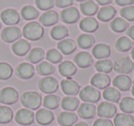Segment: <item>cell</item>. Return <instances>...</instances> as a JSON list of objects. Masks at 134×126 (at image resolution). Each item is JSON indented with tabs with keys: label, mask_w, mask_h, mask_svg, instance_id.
<instances>
[{
	"label": "cell",
	"mask_w": 134,
	"mask_h": 126,
	"mask_svg": "<svg viewBox=\"0 0 134 126\" xmlns=\"http://www.w3.org/2000/svg\"><path fill=\"white\" fill-rule=\"evenodd\" d=\"M44 30L39 22L31 21L26 24L23 28V36L30 41H38L43 36Z\"/></svg>",
	"instance_id": "obj_1"
},
{
	"label": "cell",
	"mask_w": 134,
	"mask_h": 126,
	"mask_svg": "<svg viewBox=\"0 0 134 126\" xmlns=\"http://www.w3.org/2000/svg\"><path fill=\"white\" fill-rule=\"evenodd\" d=\"M21 103L25 108L33 111V109H38L41 105L42 102V98L41 94L34 91H29L25 92L20 98Z\"/></svg>",
	"instance_id": "obj_2"
},
{
	"label": "cell",
	"mask_w": 134,
	"mask_h": 126,
	"mask_svg": "<svg viewBox=\"0 0 134 126\" xmlns=\"http://www.w3.org/2000/svg\"><path fill=\"white\" fill-rule=\"evenodd\" d=\"M79 98L87 103H97L100 99V92L93 86H86L79 92Z\"/></svg>",
	"instance_id": "obj_3"
},
{
	"label": "cell",
	"mask_w": 134,
	"mask_h": 126,
	"mask_svg": "<svg viewBox=\"0 0 134 126\" xmlns=\"http://www.w3.org/2000/svg\"><path fill=\"white\" fill-rule=\"evenodd\" d=\"M114 70L117 73L120 75H126L130 74V72H132L134 68V64L133 61L130 59L128 56H125V57H121L119 59H118L115 62L113 65Z\"/></svg>",
	"instance_id": "obj_4"
},
{
	"label": "cell",
	"mask_w": 134,
	"mask_h": 126,
	"mask_svg": "<svg viewBox=\"0 0 134 126\" xmlns=\"http://www.w3.org/2000/svg\"><path fill=\"white\" fill-rule=\"evenodd\" d=\"M38 86H39V88L43 93L50 95L58 90L59 83L52 76H46V77H43L42 79L40 80Z\"/></svg>",
	"instance_id": "obj_5"
},
{
	"label": "cell",
	"mask_w": 134,
	"mask_h": 126,
	"mask_svg": "<svg viewBox=\"0 0 134 126\" xmlns=\"http://www.w3.org/2000/svg\"><path fill=\"white\" fill-rule=\"evenodd\" d=\"M19 98V93L15 88L7 87L0 91V102L6 105H11L17 102Z\"/></svg>",
	"instance_id": "obj_6"
},
{
	"label": "cell",
	"mask_w": 134,
	"mask_h": 126,
	"mask_svg": "<svg viewBox=\"0 0 134 126\" xmlns=\"http://www.w3.org/2000/svg\"><path fill=\"white\" fill-rule=\"evenodd\" d=\"M97 111V113L99 117L104 119H108L115 116L116 113H117V108H116L115 105H113V103L105 101L101 102L99 104Z\"/></svg>",
	"instance_id": "obj_7"
},
{
	"label": "cell",
	"mask_w": 134,
	"mask_h": 126,
	"mask_svg": "<svg viewBox=\"0 0 134 126\" xmlns=\"http://www.w3.org/2000/svg\"><path fill=\"white\" fill-rule=\"evenodd\" d=\"M21 35H22L21 30L18 27L10 26L7 27L3 30L2 33H1V38L6 43H14V41H18L21 37Z\"/></svg>",
	"instance_id": "obj_8"
},
{
	"label": "cell",
	"mask_w": 134,
	"mask_h": 126,
	"mask_svg": "<svg viewBox=\"0 0 134 126\" xmlns=\"http://www.w3.org/2000/svg\"><path fill=\"white\" fill-rule=\"evenodd\" d=\"M79 18H80V14L77 8L75 7H69V8H64L61 13L62 20L67 24H74L78 20Z\"/></svg>",
	"instance_id": "obj_9"
},
{
	"label": "cell",
	"mask_w": 134,
	"mask_h": 126,
	"mask_svg": "<svg viewBox=\"0 0 134 126\" xmlns=\"http://www.w3.org/2000/svg\"><path fill=\"white\" fill-rule=\"evenodd\" d=\"M15 120L21 125H30L34 122V113L29 109H21L17 112Z\"/></svg>",
	"instance_id": "obj_10"
},
{
	"label": "cell",
	"mask_w": 134,
	"mask_h": 126,
	"mask_svg": "<svg viewBox=\"0 0 134 126\" xmlns=\"http://www.w3.org/2000/svg\"><path fill=\"white\" fill-rule=\"evenodd\" d=\"M62 90L63 93L68 96H75L78 94L80 91V86L78 83L71 79V77H68L67 79H63L61 82Z\"/></svg>",
	"instance_id": "obj_11"
},
{
	"label": "cell",
	"mask_w": 134,
	"mask_h": 126,
	"mask_svg": "<svg viewBox=\"0 0 134 126\" xmlns=\"http://www.w3.org/2000/svg\"><path fill=\"white\" fill-rule=\"evenodd\" d=\"M1 19L5 24L14 26L19 22L20 17L17 10L13 9V8H8L1 13Z\"/></svg>",
	"instance_id": "obj_12"
},
{
	"label": "cell",
	"mask_w": 134,
	"mask_h": 126,
	"mask_svg": "<svg viewBox=\"0 0 134 126\" xmlns=\"http://www.w3.org/2000/svg\"><path fill=\"white\" fill-rule=\"evenodd\" d=\"M110 77L107 74L97 73L91 78V85L97 89H105L110 85Z\"/></svg>",
	"instance_id": "obj_13"
},
{
	"label": "cell",
	"mask_w": 134,
	"mask_h": 126,
	"mask_svg": "<svg viewBox=\"0 0 134 126\" xmlns=\"http://www.w3.org/2000/svg\"><path fill=\"white\" fill-rule=\"evenodd\" d=\"M16 74L22 79H30L35 74V68L31 64L22 63L16 68Z\"/></svg>",
	"instance_id": "obj_14"
},
{
	"label": "cell",
	"mask_w": 134,
	"mask_h": 126,
	"mask_svg": "<svg viewBox=\"0 0 134 126\" xmlns=\"http://www.w3.org/2000/svg\"><path fill=\"white\" fill-rule=\"evenodd\" d=\"M36 120L41 125H48L54 120V114L52 111L47 109H41L36 112Z\"/></svg>",
	"instance_id": "obj_15"
},
{
	"label": "cell",
	"mask_w": 134,
	"mask_h": 126,
	"mask_svg": "<svg viewBox=\"0 0 134 126\" xmlns=\"http://www.w3.org/2000/svg\"><path fill=\"white\" fill-rule=\"evenodd\" d=\"M78 116L72 111H63L58 116V122L61 126H73L76 123Z\"/></svg>",
	"instance_id": "obj_16"
},
{
	"label": "cell",
	"mask_w": 134,
	"mask_h": 126,
	"mask_svg": "<svg viewBox=\"0 0 134 126\" xmlns=\"http://www.w3.org/2000/svg\"><path fill=\"white\" fill-rule=\"evenodd\" d=\"M131 84L132 81L130 77L126 75H119L113 79V86L118 90L128 91L131 87Z\"/></svg>",
	"instance_id": "obj_17"
},
{
	"label": "cell",
	"mask_w": 134,
	"mask_h": 126,
	"mask_svg": "<svg viewBox=\"0 0 134 126\" xmlns=\"http://www.w3.org/2000/svg\"><path fill=\"white\" fill-rule=\"evenodd\" d=\"M77 113L82 119H92L97 113V108L92 103H83L79 106Z\"/></svg>",
	"instance_id": "obj_18"
},
{
	"label": "cell",
	"mask_w": 134,
	"mask_h": 126,
	"mask_svg": "<svg viewBox=\"0 0 134 126\" xmlns=\"http://www.w3.org/2000/svg\"><path fill=\"white\" fill-rule=\"evenodd\" d=\"M59 21V15L54 10H47L40 17V23L43 26H52Z\"/></svg>",
	"instance_id": "obj_19"
},
{
	"label": "cell",
	"mask_w": 134,
	"mask_h": 126,
	"mask_svg": "<svg viewBox=\"0 0 134 126\" xmlns=\"http://www.w3.org/2000/svg\"><path fill=\"white\" fill-rule=\"evenodd\" d=\"M77 66L81 68H87L93 63V57L87 52H80L74 58Z\"/></svg>",
	"instance_id": "obj_20"
},
{
	"label": "cell",
	"mask_w": 134,
	"mask_h": 126,
	"mask_svg": "<svg viewBox=\"0 0 134 126\" xmlns=\"http://www.w3.org/2000/svg\"><path fill=\"white\" fill-rule=\"evenodd\" d=\"M30 50V43L26 40H18L12 45V51L19 56H24Z\"/></svg>",
	"instance_id": "obj_21"
},
{
	"label": "cell",
	"mask_w": 134,
	"mask_h": 126,
	"mask_svg": "<svg viewBox=\"0 0 134 126\" xmlns=\"http://www.w3.org/2000/svg\"><path fill=\"white\" fill-rule=\"evenodd\" d=\"M80 29L83 32H88V33H92V32H95L96 30L98 29V22L96 19L91 17H87L83 19L80 21V24H79Z\"/></svg>",
	"instance_id": "obj_22"
},
{
	"label": "cell",
	"mask_w": 134,
	"mask_h": 126,
	"mask_svg": "<svg viewBox=\"0 0 134 126\" xmlns=\"http://www.w3.org/2000/svg\"><path fill=\"white\" fill-rule=\"evenodd\" d=\"M110 52H111L110 47L107 44H104V43H98L92 50L93 56L99 60L107 59L110 55Z\"/></svg>",
	"instance_id": "obj_23"
},
{
	"label": "cell",
	"mask_w": 134,
	"mask_h": 126,
	"mask_svg": "<svg viewBox=\"0 0 134 126\" xmlns=\"http://www.w3.org/2000/svg\"><path fill=\"white\" fill-rule=\"evenodd\" d=\"M58 49L63 54H71L76 50V43L71 39H63L57 44Z\"/></svg>",
	"instance_id": "obj_24"
},
{
	"label": "cell",
	"mask_w": 134,
	"mask_h": 126,
	"mask_svg": "<svg viewBox=\"0 0 134 126\" xmlns=\"http://www.w3.org/2000/svg\"><path fill=\"white\" fill-rule=\"evenodd\" d=\"M59 72L62 76H66V77H71L72 76L76 74V65L70 61L62 62L59 65Z\"/></svg>",
	"instance_id": "obj_25"
},
{
	"label": "cell",
	"mask_w": 134,
	"mask_h": 126,
	"mask_svg": "<svg viewBox=\"0 0 134 126\" xmlns=\"http://www.w3.org/2000/svg\"><path fill=\"white\" fill-rule=\"evenodd\" d=\"M115 126H134V117L127 113H119L114 118Z\"/></svg>",
	"instance_id": "obj_26"
},
{
	"label": "cell",
	"mask_w": 134,
	"mask_h": 126,
	"mask_svg": "<svg viewBox=\"0 0 134 126\" xmlns=\"http://www.w3.org/2000/svg\"><path fill=\"white\" fill-rule=\"evenodd\" d=\"M116 9L112 6H104L98 10L97 18L101 21H109L116 16Z\"/></svg>",
	"instance_id": "obj_27"
},
{
	"label": "cell",
	"mask_w": 134,
	"mask_h": 126,
	"mask_svg": "<svg viewBox=\"0 0 134 126\" xmlns=\"http://www.w3.org/2000/svg\"><path fill=\"white\" fill-rule=\"evenodd\" d=\"M80 101L77 98L74 97H65L62 99V108L66 111H75L78 109Z\"/></svg>",
	"instance_id": "obj_28"
},
{
	"label": "cell",
	"mask_w": 134,
	"mask_h": 126,
	"mask_svg": "<svg viewBox=\"0 0 134 126\" xmlns=\"http://www.w3.org/2000/svg\"><path fill=\"white\" fill-rule=\"evenodd\" d=\"M80 9L84 15L94 16L98 11V5L93 0H88L80 5Z\"/></svg>",
	"instance_id": "obj_29"
},
{
	"label": "cell",
	"mask_w": 134,
	"mask_h": 126,
	"mask_svg": "<svg viewBox=\"0 0 134 126\" xmlns=\"http://www.w3.org/2000/svg\"><path fill=\"white\" fill-rule=\"evenodd\" d=\"M103 97L106 100L112 103H118L120 100V92L116 87H107L103 92Z\"/></svg>",
	"instance_id": "obj_30"
},
{
	"label": "cell",
	"mask_w": 134,
	"mask_h": 126,
	"mask_svg": "<svg viewBox=\"0 0 134 126\" xmlns=\"http://www.w3.org/2000/svg\"><path fill=\"white\" fill-rule=\"evenodd\" d=\"M133 46V43L132 41L128 37H120L119 39H118V41L115 43V47L119 52H126L128 51H130Z\"/></svg>",
	"instance_id": "obj_31"
},
{
	"label": "cell",
	"mask_w": 134,
	"mask_h": 126,
	"mask_svg": "<svg viewBox=\"0 0 134 126\" xmlns=\"http://www.w3.org/2000/svg\"><path fill=\"white\" fill-rule=\"evenodd\" d=\"M68 35H69L68 30L66 27L63 26V25H57V26L53 27L51 30L52 38L54 40H57V41H62Z\"/></svg>",
	"instance_id": "obj_32"
},
{
	"label": "cell",
	"mask_w": 134,
	"mask_h": 126,
	"mask_svg": "<svg viewBox=\"0 0 134 126\" xmlns=\"http://www.w3.org/2000/svg\"><path fill=\"white\" fill-rule=\"evenodd\" d=\"M129 23L127 20H125L122 18H116L110 22V28L115 32H123L128 29Z\"/></svg>",
	"instance_id": "obj_33"
},
{
	"label": "cell",
	"mask_w": 134,
	"mask_h": 126,
	"mask_svg": "<svg viewBox=\"0 0 134 126\" xmlns=\"http://www.w3.org/2000/svg\"><path fill=\"white\" fill-rule=\"evenodd\" d=\"M45 57V52L41 48H34L29 54L28 61H30L31 64H38L41 62Z\"/></svg>",
	"instance_id": "obj_34"
},
{
	"label": "cell",
	"mask_w": 134,
	"mask_h": 126,
	"mask_svg": "<svg viewBox=\"0 0 134 126\" xmlns=\"http://www.w3.org/2000/svg\"><path fill=\"white\" fill-rule=\"evenodd\" d=\"M95 43V38L91 34H81L77 39V44L82 49H89Z\"/></svg>",
	"instance_id": "obj_35"
},
{
	"label": "cell",
	"mask_w": 134,
	"mask_h": 126,
	"mask_svg": "<svg viewBox=\"0 0 134 126\" xmlns=\"http://www.w3.org/2000/svg\"><path fill=\"white\" fill-rule=\"evenodd\" d=\"M61 99L56 95H47L43 99V106L49 109H55L60 106Z\"/></svg>",
	"instance_id": "obj_36"
},
{
	"label": "cell",
	"mask_w": 134,
	"mask_h": 126,
	"mask_svg": "<svg viewBox=\"0 0 134 126\" xmlns=\"http://www.w3.org/2000/svg\"><path fill=\"white\" fill-rule=\"evenodd\" d=\"M95 67L99 73L108 74V73L111 72L113 69V63L109 59H102L96 63Z\"/></svg>",
	"instance_id": "obj_37"
},
{
	"label": "cell",
	"mask_w": 134,
	"mask_h": 126,
	"mask_svg": "<svg viewBox=\"0 0 134 126\" xmlns=\"http://www.w3.org/2000/svg\"><path fill=\"white\" fill-rule=\"evenodd\" d=\"M119 109L122 112L130 114L134 112V98L126 97L120 100L119 103Z\"/></svg>",
	"instance_id": "obj_38"
},
{
	"label": "cell",
	"mask_w": 134,
	"mask_h": 126,
	"mask_svg": "<svg viewBox=\"0 0 134 126\" xmlns=\"http://www.w3.org/2000/svg\"><path fill=\"white\" fill-rule=\"evenodd\" d=\"M36 69H37V72L41 76H49V75L53 74L54 71H55V68L52 64L45 61L38 64Z\"/></svg>",
	"instance_id": "obj_39"
},
{
	"label": "cell",
	"mask_w": 134,
	"mask_h": 126,
	"mask_svg": "<svg viewBox=\"0 0 134 126\" xmlns=\"http://www.w3.org/2000/svg\"><path fill=\"white\" fill-rule=\"evenodd\" d=\"M21 16L26 20H32L39 17V11L32 6H25L21 9Z\"/></svg>",
	"instance_id": "obj_40"
},
{
	"label": "cell",
	"mask_w": 134,
	"mask_h": 126,
	"mask_svg": "<svg viewBox=\"0 0 134 126\" xmlns=\"http://www.w3.org/2000/svg\"><path fill=\"white\" fill-rule=\"evenodd\" d=\"M13 118V111L9 107L0 106V123H8Z\"/></svg>",
	"instance_id": "obj_41"
},
{
	"label": "cell",
	"mask_w": 134,
	"mask_h": 126,
	"mask_svg": "<svg viewBox=\"0 0 134 126\" xmlns=\"http://www.w3.org/2000/svg\"><path fill=\"white\" fill-rule=\"evenodd\" d=\"M46 59L51 64H59L63 60L62 54L56 49H50L46 54Z\"/></svg>",
	"instance_id": "obj_42"
},
{
	"label": "cell",
	"mask_w": 134,
	"mask_h": 126,
	"mask_svg": "<svg viewBox=\"0 0 134 126\" xmlns=\"http://www.w3.org/2000/svg\"><path fill=\"white\" fill-rule=\"evenodd\" d=\"M12 74H13V69L11 65L7 63H0V79H8L11 77Z\"/></svg>",
	"instance_id": "obj_43"
},
{
	"label": "cell",
	"mask_w": 134,
	"mask_h": 126,
	"mask_svg": "<svg viewBox=\"0 0 134 126\" xmlns=\"http://www.w3.org/2000/svg\"><path fill=\"white\" fill-rule=\"evenodd\" d=\"M120 15L122 19L128 21H133L134 20V7L133 6H128L123 8L120 10Z\"/></svg>",
	"instance_id": "obj_44"
},
{
	"label": "cell",
	"mask_w": 134,
	"mask_h": 126,
	"mask_svg": "<svg viewBox=\"0 0 134 126\" xmlns=\"http://www.w3.org/2000/svg\"><path fill=\"white\" fill-rule=\"evenodd\" d=\"M36 6L41 10H48L51 9L54 6L53 0H36Z\"/></svg>",
	"instance_id": "obj_45"
},
{
	"label": "cell",
	"mask_w": 134,
	"mask_h": 126,
	"mask_svg": "<svg viewBox=\"0 0 134 126\" xmlns=\"http://www.w3.org/2000/svg\"><path fill=\"white\" fill-rule=\"evenodd\" d=\"M74 4V0H55V6L59 8H69Z\"/></svg>",
	"instance_id": "obj_46"
},
{
	"label": "cell",
	"mask_w": 134,
	"mask_h": 126,
	"mask_svg": "<svg viewBox=\"0 0 134 126\" xmlns=\"http://www.w3.org/2000/svg\"><path fill=\"white\" fill-rule=\"evenodd\" d=\"M93 126H114V124L110 120L104 119V118H100L94 122Z\"/></svg>",
	"instance_id": "obj_47"
},
{
	"label": "cell",
	"mask_w": 134,
	"mask_h": 126,
	"mask_svg": "<svg viewBox=\"0 0 134 126\" xmlns=\"http://www.w3.org/2000/svg\"><path fill=\"white\" fill-rule=\"evenodd\" d=\"M117 5L121 7H128L134 3V0H115Z\"/></svg>",
	"instance_id": "obj_48"
},
{
	"label": "cell",
	"mask_w": 134,
	"mask_h": 126,
	"mask_svg": "<svg viewBox=\"0 0 134 126\" xmlns=\"http://www.w3.org/2000/svg\"><path fill=\"white\" fill-rule=\"evenodd\" d=\"M97 5H101V6H108L113 0H95Z\"/></svg>",
	"instance_id": "obj_49"
},
{
	"label": "cell",
	"mask_w": 134,
	"mask_h": 126,
	"mask_svg": "<svg viewBox=\"0 0 134 126\" xmlns=\"http://www.w3.org/2000/svg\"><path fill=\"white\" fill-rule=\"evenodd\" d=\"M127 34H128V36L130 38V39H132L134 41V26H132V27H130V29H128Z\"/></svg>",
	"instance_id": "obj_50"
},
{
	"label": "cell",
	"mask_w": 134,
	"mask_h": 126,
	"mask_svg": "<svg viewBox=\"0 0 134 126\" xmlns=\"http://www.w3.org/2000/svg\"><path fill=\"white\" fill-rule=\"evenodd\" d=\"M75 126H88V124L86 123V122H77V123H75Z\"/></svg>",
	"instance_id": "obj_51"
},
{
	"label": "cell",
	"mask_w": 134,
	"mask_h": 126,
	"mask_svg": "<svg viewBox=\"0 0 134 126\" xmlns=\"http://www.w3.org/2000/svg\"><path fill=\"white\" fill-rule=\"evenodd\" d=\"M131 57H132V59L134 60V47H133V49H132V51H131Z\"/></svg>",
	"instance_id": "obj_52"
},
{
	"label": "cell",
	"mask_w": 134,
	"mask_h": 126,
	"mask_svg": "<svg viewBox=\"0 0 134 126\" xmlns=\"http://www.w3.org/2000/svg\"><path fill=\"white\" fill-rule=\"evenodd\" d=\"M131 93H132V95L134 96V85L132 86V89H131Z\"/></svg>",
	"instance_id": "obj_53"
},
{
	"label": "cell",
	"mask_w": 134,
	"mask_h": 126,
	"mask_svg": "<svg viewBox=\"0 0 134 126\" xmlns=\"http://www.w3.org/2000/svg\"><path fill=\"white\" fill-rule=\"evenodd\" d=\"M78 2H86V1H88V0H76Z\"/></svg>",
	"instance_id": "obj_54"
},
{
	"label": "cell",
	"mask_w": 134,
	"mask_h": 126,
	"mask_svg": "<svg viewBox=\"0 0 134 126\" xmlns=\"http://www.w3.org/2000/svg\"><path fill=\"white\" fill-rule=\"evenodd\" d=\"M0 29H1V23H0Z\"/></svg>",
	"instance_id": "obj_55"
}]
</instances>
